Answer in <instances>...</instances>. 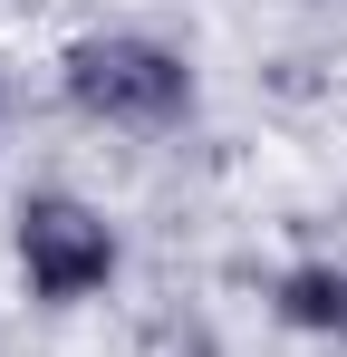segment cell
<instances>
[{
  "label": "cell",
  "mask_w": 347,
  "mask_h": 357,
  "mask_svg": "<svg viewBox=\"0 0 347 357\" xmlns=\"http://www.w3.org/2000/svg\"><path fill=\"white\" fill-rule=\"evenodd\" d=\"M270 319L289 338H318V348H347V261H289L270 280Z\"/></svg>",
  "instance_id": "3957f363"
},
{
  "label": "cell",
  "mask_w": 347,
  "mask_h": 357,
  "mask_svg": "<svg viewBox=\"0 0 347 357\" xmlns=\"http://www.w3.org/2000/svg\"><path fill=\"white\" fill-rule=\"evenodd\" d=\"M183 357H222V348H183Z\"/></svg>",
  "instance_id": "5b68a950"
},
{
  "label": "cell",
  "mask_w": 347,
  "mask_h": 357,
  "mask_svg": "<svg viewBox=\"0 0 347 357\" xmlns=\"http://www.w3.org/2000/svg\"><path fill=\"white\" fill-rule=\"evenodd\" d=\"M10 271H20L29 309L77 319V309H97V299L125 280V232H116V213L97 193L29 183V193L10 203Z\"/></svg>",
  "instance_id": "7a4b0ae2"
},
{
  "label": "cell",
  "mask_w": 347,
  "mask_h": 357,
  "mask_svg": "<svg viewBox=\"0 0 347 357\" xmlns=\"http://www.w3.org/2000/svg\"><path fill=\"white\" fill-rule=\"evenodd\" d=\"M0 135H10V97H0Z\"/></svg>",
  "instance_id": "277c9868"
},
{
  "label": "cell",
  "mask_w": 347,
  "mask_h": 357,
  "mask_svg": "<svg viewBox=\"0 0 347 357\" xmlns=\"http://www.w3.org/2000/svg\"><path fill=\"white\" fill-rule=\"evenodd\" d=\"M58 107L77 126H97V135L164 145V135H183V126L203 116V68H193L183 39L135 29V20L77 29V39L58 49Z\"/></svg>",
  "instance_id": "6da1fadb"
}]
</instances>
